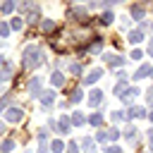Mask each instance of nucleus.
I'll return each instance as SVG.
<instances>
[{
	"instance_id": "f257e3e1",
	"label": "nucleus",
	"mask_w": 153,
	"mask_h": 153,
	"mask_svg": "<svg viewBox=\"0 0 153 153\" xmlns=\"http://www.w3.org/2000/svg\"><path fill=\"white\" fill-rule=\"evenodd\" d=\"M41 62H43L41 48H38V45H26L24 53H22V67H24V69H36Z\"/></svg>"
},
{
	"instance_id": "f03ea898",
	"label": "nucleus",
	"mask_w": 153,
	"mask_h": 153,
	"mask_svg": "<svg viewBox=\"0 0 153 153\" xmlns=\"http://www.w3.org/2000/svg\"><path fill=\"white\" fill-rule=\"evenodd\" d=\"M5 115H7L10 122H22V120H24V110H22V108H10Z\"/></svg>"
},
{
	"instance_id": "7ed1b4c3",
	"label": "nucleus",
	"mask_w": 153,
	"mask_h": 153,
	"mask_svg": "<svg viewBox=\"0 0 153 153\" xmlns=\"http://www.w3.org/2000/svg\"><path fill=\"white\" fill-rule=\"evenodd\" d=\"M12 72H14V67L7 62V65H2V69H0V84L2 81H10L12 79Z\"/></svg>"
},
{
	"instance_id": "20e7f679",
	"label": "nucleus",
	"mask_w": 153,
	"mask_h": 153,
	"mask_svg": "<svg viewBox=\"0 0 153 153\" xmlns=\"http://www.w3.org/2000/svg\"><path fill=\"white\" fill-rule=\"evenodd\" d=\"M100 74H103V69H93V72H88V74H86V79H84V84H93V81H98V79H100Z\"/></svg>"
},
{
	"instance_id": "39448f33",
	"label": "nucleus",
	"mask_w": 153,
	"mask_h": 153,
	"mask_svg": "<svg viewBox=\"0 0 153 153\" xmlns=\"http://www.w3.org/2000/svg\"><path fill=\"white\" fill-rule=\"evenodd\" d=\"M29 91H31V96H36V93L41 91V76H33V79L29 81Z\"/></svg>"
},
{
	"instance_id": "423d86ee",
	"label": "nucleus",
	"mask_w": 153,
	"mask_h": 153,
	"mask_svg": "<svg viewBox=\"0 0 153 153\" xmlns=\"http://www.w3.org/2000/svg\"><path fill=\"white\" fill-rule=\"evenodd\" d=\"M100 100H103V93H100V91H91V93H88V105H93V108H96Z\"/></svg>"
},
{
	"instance_id": "0eeeda50",
	"label": "nucleus",
	"mask_w": 153,
	"mask_h": 153,
	"mask_svg": "<svg viewBox=\"0 0 153 153\" xmlns=\"http://www.w3.org/2000/svg\"><path fill=\"white\" fill-rule=\"evenodd\" d=\"M50 81H53L55 86H62V84H65V76H62L60 72H53V76H50Z\"/></svg>"
},
{
	"instance_id": "6e6552de",
	"label": "nucleus",
	"mask_w": 153,
	"mask_h": 153,
	"mask_svg": "<svg viewBox=\"0 0 153 153\" xmlns=\"http://www.w3.org/2000/svg\"><path fill=\"white\" fill-rule=\"evenodd\" d=\"M148 72H153V67H148V65H143V67H141V69L136 72V76H134V79H143V76H146Z\"/></svg>"
},
{
	"instance_id": "1a4fd4ad",
	"label": "nucleus",
	"mask_w": 153,
	"mask_h": 153,
	"mask_svg": "<svg viewBox=\"0 0 153 153\" xmlns=\"http://www.w3.org/2000/svg\"><path fill=\"white\" fill-rule=\"evenodd\" d=\"M12 148H14V141H12V139H7V141H2V146H0V151H2V153H10Z\"/></svg>"
},
{
	"instance_id": "9d476101",
	"label": "nucleus",
	"mask_w": 153,
	"mask_h": 153,
	"mask_svg": "<svg viewBox=\"0 0 153 153\" xmlns=\"http://www.w3.org/2000/svg\"><path fill=\"white\" fill-rule=\"evenodd\" d=\"M81 98H84V96H81V91H79V88H74V91L69 93V100H72V103H79Z\"/></svg>"
},
{
	"instance_id": "9b49d317",
	"label": "nucleus",
	"mask_w": 153,
	"mask_h": 153,
	"mask_svg": "<svg viewBox=\"0 0 153 153\" xmlns=\"http://www.w3.org/2000/svg\"><path fill=\"white\" fill-rule=\"evenodd\" d=\"M131 14H134L136 19H143V7H141V5H136V7H131Z\"/></svg>"
},
{
	"instance_id": "f8f14e48",
	"label": "nucleus",
	"mask_w": 153,
	"mask_h": 153,
	"mask_svg": "<svg viewBox=\"0 0 153 153\" xmlns=\"http://www.w3.org/2000/svg\"><path fill=\"white\" fill-rule=\"evenodd\" d=\"M50 100H53V91H43V93H41V103H45V105H48Z\"/></svg>"
},
{
	"instance_id": "ddd939ff",
	"label": "nucleus",
	"mask_w": 153,
	"mask_h": 153,
	"mask_svg": "<svg viewBox=\"0 0 153 153\" xmlns=\"http://www.w3.org/2000/svg\"><path fill=\"white\" fill-rule=\"evenodd\" d=\"M88 122H91L93 127H98V124H103V117H100V115L96 112V115H91V117H88Z\"/></svg>"
},
{
	"instance_id": "4468645a",
	"label": "nucleus",
	"mask_w": 153,
	"mask_h": 153,
	"mask_svg": "<svg viewBox=\"0 0 153 153\" xmlns=\"http://www.w3.org/2000/svg\"><path fill=\"white\" fill-rule=\"evenodd\" d=\"M22 26H24V22H22V17H14V19H12V29H14V31H19Z\"/></svg>"
},
{
	"instance_id": "2eb2a0df",
	"label": "nucleus",
	"mask_w": 153,
	"mask_h": 153,
	"mask_svg": "<svg viewBox=\"0 0 153 153\" xmlns=\"http://www.w3.org/2000/svg\"><path fill=\"white\" fill-rule=\"evenodd\" d=\"M41 29H43V31H53V29H55V22H50V19H45V22L41 24Z\"/></svg>"
},
{
	"instance_id": "dca6fc26",
	"label": "nucleus",
	"mask_w": 153,
	"mask_h": 153,
	"mask_svg": "<svg viewBox=\"0 0 153 153\" xmlns=\"http://www.w3.org/2000/svg\"><path fill=\"white\" fill-rule=\"evenodd\" d=\"M129 41H131V43H139V41H141V29H139V31H131V33H129Z\"/></svg>"
},
{
	"instance_id": "f3484780",
	"label": "nucleus",
	"mask_w": 153,
	"mask_h": 153,
	"mask_svg": "<svg viewBox=\"0 0 153 153\" xmlns=\"http://www.w3.org/2000/svg\"><path fill=\"white\" fill-rule=\"evenodd\" d=\"M127 117H143V110H141V108H131Z\"/></svg>"
},
{
	"instance_id": "a211bd4d",
	"label": "nucleus",
	"mask_w": 153,
	"mask_h": 153,
	"mask_svg": "<svg viewBox=\"0 0 153 153\" xmlns=\"http://www.w3.org/2000/svg\"><path fill=\"white\" fill-rule=\"evenodd\" d=\"M72 122H74V124H76V127H79V124H84V122H86V120H84V117H81V112H74V117H72Z\"/></svg>"
},
{
	"instance_id": "6ab92c4d",
	"label": "nucleus",
	"mask_w": 153,
	"mask_h": 153,
	"mask_svg": "<svg viewBox=\"0 0 153 153\" xmlns=\"http://www.w3.org/2000/svg\"><path fill=\"white\" fill-rule=\"evenodd\" d=\"M124 136H127L129 141H134V139H136V129H134V127H129V129L124 131Z\"/></svg>"
},
{
	"instance_id": "aec40b11",
	"label": "nucleus",
	"mask_w": 153,
	"mask_h": 153,
	"mask_svg": "<svg viewBox=\"0 0 153 153\" xmlns=\"http://www.w3.org/2000/svg\"><path fill=\"white\" fill-rule=\"evenodd\" d=\"M50 148H53L55 153H60V151L65 148V143H62V141H53V143H50Z\"/></svg>"
},
{
	"instance_id": "412c9836",
	"label": "nucleus",
	"mask_w": 153,
	"mask_h": 153,
	"mask_svg": "<svg viewBox=\"0 0 153 153\" xmlns=\"http://www.w3.org/2000/svg\"><path fill=\"white\" fill-rule=\"evenodd\" d=\"M14 10V2H5L2 7H0V12H12Z\"/></svg>"
},
{
	"instance_id": "4be33fe9",
	"label": "nucleus",
	"mask_w": 153,
	"mask_h": 153,
	"mask_svg": "<svg viewBox=\"0 0 153 153\" xmlns=\"http://www.w3.org/2000/svg\"><path fill=\"white\" fill-rule=\"evenodd\" d=\"M110 22H112V14H110V12H105V14L100 17V24H110Z\"/></svg>"
},
{
	"instance_id": "5701e85b",
	"label": "nucleus",
	"mask_w": 153,
	"mask_h": 153,
	"mask_svg": "<svg viewBox=\"0 0 153 153\" xmlns=\"http://www.w3.org/2000/svg\"><path fill=\"white\" fill-rule=\"evenodd\" d=\"M124 117H127L124 112H112V122H122Z\"/></svg>"
},
{
	"instance_id": "b1692460",
	"label": "nucleus",
	"mask_w": 153,
	"mask_h": 153,
	"mask_svg": "<svg viewBox=\"0 0 153 153\" xmlns=\"http://www.w3.org/2000/svg\"><path fill=\"white\" fill-rule=\"evenodd\" d=\"M69 69H72L74 74H79V72H81V65H79V62H72V65H69Z\"/></svg>"
},
{
	"instance_id": "393cba45",
	"label": "nucleus",
	"mask_w": 153,
	"mask_h": 153,
	"mask_svg": "<svg viewBox=\"0 0 153 153\" xmlns=\"http://www.w3.org/2000/svg\"><path fill=\"white\" fill-rule=\"evenodd\" d=\"M0 36H10V26L7 24H0Z\"/></svg>"
},
{
	"instance_id": "a878e982",
	"label": "nucleus",
	"mask_w": 153,
	"mask_h": 153,
	"mask_svg": "<svg viewBox=\"0 0 153 153\" xmlns=\"http://www.w3.org/2000/svg\"><path fill=\"white\" fill-rule=\"evenodd\" d=\"M105 153H122V151H120L117 146H108V148H105Z\"/></svg>"
},
{
	"instance_id": "bb28decb",
	"label": "nucleus",
	"mask_w": 153,
	"mask_h": 153,
	"mask_svg": "<svg viewBox=\"0 0 153 153\" xmlns=\"http://www.w3.org/2000/svg\"><path fill=\"white\" fill-rule=\"evenodd\" d=\"M67 153H79V148H76L74 143H69V146H67Z\"/></svg>"
},
{
	"instance_id": "cd10ccee",
	"label": "nucleus",
	"mask_w": 153,
	"mask_h": 153,
	"mask_svg": "<svg viewBox=\"0 0 153 153\" xmlns=\"http://www.w3.org/2000/svg\"><path fill=\"white\" fill-rule=\"evenodd\" d=\"M148 146H151V148H153V129H151V131H148Z\"/></svg>"
},
{
	"instance_id": "c85d7f7f",
	"label": "nucleus",
	"mask_w": 153,
	"mask_h": 153,
	"mask_svg": "<svg viewBox=\"0 0 153 153\" xmlns=\"http://www.w3.org/2000/svg\"><path fill=\"white\" fill-rule=\"evenodd\" d=\"M148 103H151V105H153V88H151V91H148Z\"/></svg>"
},
{
	"instance_id": "c756f323",
	"label": "nucleus",
	"mask_w": 153,
	"mask_h": 153,
	"mask_svg": "<svg viewBox=\"0 0 153 153\" xmlns=\"http://www.w3.org/2000/svg\"><path fill=\"white\" fill-rule=\"evenodd\" d=\"M38 153H48V148L45 146H38Z\"/></svg>"
},
{
	"instance_id": "7c9ffc66",
	"label": "nucleus",
	"mask_w": 153,
	"mask_h": 153,
	"mask_svg": "<svg viewBox=\"0 0 153 153\" xmlns=\"http://www.w3.org/2000/svg\"><path fill=\"white\" fill-rule=\"evenodd\" d=\"M148 53H151V55H153V43H151V45H148Z\"/></svg>"
},
{
	"instance_id": "2f4dec72",
	"label": "nucleus",
	"mask_w": 153,
	"mask_h": 153,
	"mask_svg": "<svg viewBox=\"0 0 153 153\" xmlns=\"http://www.w3.org/2000/svg\"><path fill=\"white\" fill-rule=\"evenodd\" d=\"M148 117H151V120H153V115H148Z\"/></svg>"
}]
</instances>
